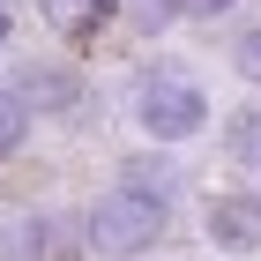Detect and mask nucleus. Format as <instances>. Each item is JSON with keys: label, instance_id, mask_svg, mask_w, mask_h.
Segmentation results:
<instances>
[{"label": "nucleus", "instance_id": "1", "mask_svg": "<svg viewBox=\"0 0 261 261\" xmlns=\"http://www.w3.org/2000/svg\"><path fill=\"white\" fill-rule=\"evenodd\" d=\"M90 246L97 254H149V246L164 239V224H172V201H157V194H142V187H127V179H112L97 201H90Z\"/></svg>", "mask_w": 261, "mask_h": 261}, {"label": "nucleus", "instance_id": "7", "mask_svg": "<svg viewBox=\"0 0 261 261\" xmlns=\"http://www.w3.org/2000/svg\"><path fill=\"white\" fill-rule=\"evenodd\" d=\"M120 179L142 187V194H157V201H172V164H164V157H127V164H120Z\"/></svg>", "mask_w": 261, "mask_h": 261}, {"label": "nucleus", "instance_id": "9", "mask_svg": "<svg viewBox=\"0 0 261 261\" xmlns=\"http://www.w3.org/2000/svg\"><path fill=\"white\" fill-rule=\"evenodd\" d=\"M179 15H187V0H127V22H135L142 38H157V30H172Z\"/></svg>", "mask_w": 261, "mask_h": 261}, {"label": "nucleus", "instance_id": "10", "mask_svg": "<svg viewBox=\"0 0 261 261\" xmlns=\"http://www.w3.org/2000/svg\"><path fill=\"white\" fill-rule=\"evenodd\" d=\"M231 60H239V75H246V82H261V22H246V30H239Z\"/></svg>", "mask_w": 261, "mask_h": 261}, {"label": "nucleus", "instance_id": "5", "mask_svg": "<svg viewBox=\"0 0 261 261\" xmlns=\"http://www.w3.org/2000/svg\"><path fill=\"white\" fill-rule=\"evenodd\" d=\"M112 15H120V0H45V22H53L67 45H90Z\"/></svg>", "mask_w": 261, "mask_h": 261}, {"label": "nucleus", "instance_id": "3", "mask_svg": "<svg viewBox=\"0 0 261 261\" xmlns=\"http://www.w3.org/2000/svg\"><path fill=\"white\" fill-rule=\"evenodd\" d=\"M209 246L217 254H261V187L209 194Z\"/></svg>", "mask_w": 261, "mask_h": 261}, {"label": "nucleus", "instance_id": "4", "mask_svg": "<svg viewBox=\"0 0 261 261\" xmlns=\"http://www.w3.org/2000/svg\"><path fill=\"white\" fill-rule=\"evenodd\" d=\"M15 97L30 105V112L67 120V112H82V75L75 67H53V60H30V67H15Z\"/></svg>", "mask_w": 261, "mask_h": 261}, {"label": "nucleus", "instance_id": "2", "mask_svg": "<svg viewBox=\"0 0 261 261\" xmlns=\"http://www.w3.org/2000/svg\"><path fill=\"white\" fill-rule=\"evenodd\" d=\"M127 112H135V127L149 142H187L209 127V97H201V82L187 75H142L135 97H127Z\"/></svg>", "mask_w": 261, "mask_h": 261}, {"label": "nucleus", "instance_id": "12", "mask_svg": "<svg viewBox=\"0 0 261 261\" xmlns=\"http://www.w3.org/2000/svg\"><path fill=\"white\" fill-rule=\"evenodd\" d=\"M0 45H8V0H0Z\"/></svg>", "mask_w": 261, "mask_h": 261}, {"label": "nucleus", "instance_id": "11", "mask_svg": "<svg viewBox=\"0 0 261 261\" xmlns=\"http://www.w3.org/2000/svg\"><path fill=\"white\" fill-rule=\"evenodd\" d=\"M239 0H187V15H201V22H217V15H231Z\"/></svg>", "mask_w": 261, "mask_h": 261}, {"label": "nucleus", "instance_id": "6", "mask_svg": "<svg viewBox=\"0 0 261 261\" xmlns=\"http://www.w3.org/2000/svg\"><path fill=\"white\" fill-rule=\"evenodd\" d=\"M22 142H30V105H22L15 90H0V164L15 157Z\"/></svg>", "mask_w": 261, "mask_h": 261}, {"label": "nucleus", "instance_id": "8", "mask_svg": "<svg viewBox=\"0 0 261 261\" xmlns=\"http://www.w3.org/2000/svg\"><path fill=\"white\" fill-rule=\"evenodd\" d=\"M231 157H239L246 172H261V105L231 112Z\"/></svg>", "mask_w": 261, "mask_h": 261}]
</instances>
